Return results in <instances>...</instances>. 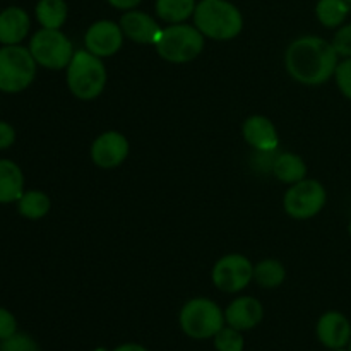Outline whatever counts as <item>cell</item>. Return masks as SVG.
<instances>
[{"label": "cell", "instance_id": "2e32d148", "mask_svg": "<svg viewBox=\"0 0 351 351\" xmlns=\"http://www.w3.org/2000/svg\"><path fill=\"white\" fill-rule=\"evenodd\" d=\"M29 16L21 7H7L0 12V43L19 45L29 33Z\"/></svg>", "mask_w": 351, "mask_h": 351}, {"label": "cell", "instance_id": "5bb4252c", "mask_svg": "<svg viewBox=\"0 0 351 351\" xmlns=\"http://www.w3.org/2000/svg\"><path fill=\"white\" fill-rule=\"evenodd\" d=\"M120 27L123 34L136 43H156L161 33L156 21L139 10H129L123 14Z\"/></svg>", "mask_w": 351, "mask_h": 351}, {"label": "cell", "instance_id": "30bf717a", "mask_svg": "<svg viewBox=\"0 0 351 351\" xmlns=\"http://www.w3.org/2000/svg\"><path fill=\"white\" fill-rule=\"evenodd\" d=\"M123 31L112 21H98L88 29L84 38L86 50L96 57H112L122 48Z\"/></svg>", "mask_w": 351, "mask_h": 351}, {"label": "cell", "instance_id": "e575fe53", "mask_svg": "<svg viewBox=\"0 0 351 351\" xmlns=\"http://www.w3.org/2000/svg\"><path fill=\"white\" fill-rule=\"evenodd\" d=\"M346 2H350V3H351V0H346Z\"/></svg>", "mask_w": 351, "mask_h": 351}, {"label": "cell", "instance_id": "7c38bea8", "mask_svg": "<svg viewBox=\"0 0 351 351\" xmlns=\"http://www.w3.org/2000/svg\"><path fill=\"white\" fill-rule=\"evenodd\" d=\"M317 338L326 348L341 350L351 341V324L339 312H326L317 322Z\"/></svg>", "mask_w": 351, "mask_h": 351}, {"label": "cell", "instance_id": "4316f807", "mask_svg": "<svg viewBox=\"0 0 351 351\" xmlns=\"http://www.w3.org/2000/svg\"><path fill=\"white\" fill-rule=\"evenodd\" d=\"M332 47H335L338 55L351 58V24H346L336 33L335 40H332Z\"/></svg>", "mask_w": 351, "mask_h": 351}, {"label": "cell", "instance_id": "f546056e", "mask_svg": "<svg viewBox=\"0 0 351 351\" xmlns=\"http://www.w3.org/2000/svg\"><path fill=\"white\" fill-rule=\"evenodd\" d=\"M108 2L112 3L113 7H117V9H132V7H136L141 0H108Z\"/></svg>", "mask_w": 351, "mask_h": 351}, {"label": "cell", "instance_id": "1f68e13d", "mask_svg": "<svg viewBox=\"0 0 351 351\" xmlns=\"http://www.w3.org/2000/svg\"><path fill=\"white\" fill-rule=\"evenodd\" d=\"M348 351H351V341H350V345H348Z\"/></svg>", "mask_w": 351, "mask_h": 351}, {"label": "cell", "instance_id": "7402d4cb", "mask_svg": "<svg viewBox=\"0 0 351 351\" xmlns=\"http://www.w3.org/2000/svg\"><path fill=\"white\" fill-rule=\"evenodd\" d=\"M194 0H158L156 12L163 21L171 24H180L194 14Z\"/></svg>", "mask_w": 351, "mask_h": 351}, {"label": "cell", "instance_id": "7a4b0ae2", "mask_svg": "<svg viewBox=\"0 0 351 351\" xmlns=\"http://www.w3.org/2000/svg\"><path fill=\"white\" fill-rule=\"evenodd\" d=\"M195 27L213 40H232L242 31L240 10L226 0H202L194 10Z\"/></svg>", "mask_w": 351, "mask_h": 351}, {"label": "cell", "instance_id": "4dcf8cb0", "mask_svg": "<svg viewBox=\"0 0 351 351\" xmlns=\"http://www.w3.org/2000/svg\"><path fill=\"white\" fill-rule=\"evenodd\" d=\"M113 351H147L144 346L141 345H134V343H127V345H122V346H117Z\"/></svg>", "mask_w": 351, "mask_h": 351}, {"label": "cell", "instance_id": "52a82bcc", "mask_svg": "<svg viewBox=\"0 0 351 351\" xmlns=\"http://www.w3.org/2000/svg\"><path fill=\"white\" fill-rule=\"evenodd\" d=\"M29 51L38 65L51 71L67 67L74 57L71 40L60 29H47V27L34 33L29 41Z\"/></svg>", "mask_w": 351, "mask_h": 351}, {"label": "cell", "instance_id": "83f0119b", "mask_svg": "<svg viewBox=\"0 0 351 351\" xmlns=\"http://www.w3.org/2000/svg\"><path fill=\"white\" fill-rule=\"evenodd\" d=\"M17 332V321L7 308L0 307V341L10 338Z\"/></svg>", "mask_w": 351, "mask_h": 351}, {"label": "cell", "instance_id": "ac0fdd59", "mask_svg": "<svg viewBox=\"0 0 351 351\" xmlns=\"http://www.w3.org/2000/svg\"><path fill=\"white\" fill-rule=\"evenodd\" d=\"M273 171L281 182L287 184H297V182L304 180L305 173H307V167H305L304 160L297 154L285 153L276 158L273 165Z\"/></svg>", "mask_w": 351, "mask_h": 351}, {"label": "cell", "instance_id": "e0dca14e", "mask_svg": "<svg viewBox=\"0 0 351 351\" xmlns=\"http://www.w3.org/2000/svg\"><path fill=\"white\" fill-rule=\"evenodd\" d=\"M24 194V175L19 165L0 160V204L17 202Z\"/></svg>", "mask_w": 351, "mask_h": 351}, {"label": "cell", "instance_id": "603a6c76", "mask_svg": "<svg viewBox=\"0 0 351 351\" xmlns=\"http://www.w3.org/2000/svg\"><path fill=\"white\" fill-rule=\"evenodd\" d=\"M287 271L280 261L266 259L254 267V280L264 288H276L285 281Z\"/></svg>", "mask_w": 351, "mask_h": 351}, {"label": "cell", "instance_id": "f1b7e54d", "mask_svg": "<svg viewBox=\"0 0 351 351\" xmlns=\"http://www.w3.org/2000/svg\"><path fill=\"white\" fill-rule=\"evenodd\" d=\"M16 143V130L10 123L0 120V151L9 149Z\"/></svg>", "mask_w": 351, "mask_h": 351}, {"label": "cell", "instance_id": "d6986e66", "mask_svg": "<svg viewBox=\"0 0 351 351\" xmlns=\"http://www.w3.org/2000/svg\"><path fill=\"white\" fill-rule=\"evenodd\" d=\"M36 19L47 29H60L67 19V3L64 0H40Z\"/></svg>", "mask_w": 351, "mask_h": 351}, {"label": "cell", "instance_id": "ba28073f", "mask_svg": "<svg viewBox=\"0 0 351 351\" xmlns=\"http://www.w3.org/2000/svg\"><path fill=\"white\" fill-rule=\"evenodd\" d=\"M326 204V189L317 180H300L285 195V209L295 219H308Z\"/></svg>", "mask_w": 351, "mask_h": 351}, {"label": "cell", "instance_id": "3957f363", "mask_svg": "<svg viewBox=\"0 0 351 351\" xmlns=\"http://www.w3.org/2000/svg\"><path fill=\"white\" fill-rule=\"evenodd\" d=\"M67 84L72 95L79 99H95L105 89L106 69L99 57L88 50L74 51L67 65Z\"/></svg>", "mask_w": 351, "mask_h": 351}, {"label": "cell", "instance_id": "4fadbf2b", "mask_svg": "<svg viewBox=\"0 0 351 351\" xmlns=\"http://www.w3.org/2000/svg\"><path fill=\"white\" fill-rule=\"evenodd\" d=\"M263 305L252 297H240L228 305L225 321L239 331H249L263 321Z\"/></svg>", "mask_w": 351, "mask_h": 351}, {"label": "cell", "instance_id": "d4e9b609", "mask_svg": "<svg viewBox=\"0 0 351 351\" xmlns=\"http://www.w3.org/2000/svg\"><path fill=\"white\" fill-rule=\"evenodd\" d=\"M0 351H40V346L26 332H16L0 343Z\"/></svg>", "mask_w": 351, "mask_h": 351}, {"label": "cell", "instance_id": "44dd1931", "mask_svg": "<svg viewBox=\"0 0 351 351\" xmlns=\"http://www.w3.org/2000/svg\"><path fill=\"white\" fill-rule=\"evenodd\" d=\"M350 2L346 0H319L317 3V19L326 27H338L345 23L346 16L350 14Z\"/></svg>", "mask_w": 351, "mask_h": 351}, {"label": "cell", "instance_id": "d6a6232c", "mask_svg": "<svg viewBox=\"0 0 351 351\" xmlns=\"http://www.w3.org/2000/svg\"><path fill=\"white\" fill-rule=\"evenodd\" d=\"M350 235H351V221H350Z\"/></svg>", "mask_w": 351, "mask_h": 351}, {"label": "cell", "instance_id": "cb8c5ba5", "mask_svg": "<svg viewBox=\"0 0 351 351\" xmlns=\"http://www.w3.org/2000/svg\"><path fill=\"white\" fill-rule=\"evenodd\" d=\"M215 346L218 351H243L245 341H243L242 332L230 326V328H223L215 336Z\"/></svg>", "mask_w": 351, "mask_h": 351}, {"label": "cell", "instance_id": "277c9868", "mask_svg": "<svg viewBox=\"0 0 351 351\" xmlns=\"http://www.w3.org/2000/svg\"><path fill=\"white\" fill-rule=\"evenodd\" d=\"M36 65L29 48L3 45L0 48V91L16 95L29 88L36 75Z\"/></svg>", "mask_w": 351, "mask_h": 351}, {"label": "cell", "instance_id": "9a60e30c", "mask_svg": "<svg viewBox=\"0 0 351 351\" xmlns=\"http://www.w3.org/2000/svg\"><path fill=\"white\" fill-rule=\"evenodd\" d=\"M243 137L252 147L259 151H274L278 147V132L269 119L263 115H254L243 123Z\"/></svg>", "mask_w": 351, "mask_h": 351}, {"label": "cell", "instance_id": "6da1fadb", "mask_svg": "<svg viewBox=\"0 0 351 351\" xmlns=\"http://www.w3.org/2000/svg\"><path fill=\"white\" fill-rule=\"evenodd\" d=\"M338 57L332 43L317 36H304L288 47L285 64L295 81L317 86L335 75Z\"/></svg>", "mask_w": 351, "mask_h": 351}, {"label": "cell", "instance_id": "8fae6325", "mask_svg": "<svg viewBox=\"0 0 351 351\" xmlns=\"http://www.w3.org/2000/svg\"><path fill=\"white\" fill-rule=\"evenodd\" d=\"M129 154V143L122 134L110 130L101 134L91 146V158L98 167H119Z\"/></svg>", "mask_w": 351, "mask_h": 351}, {"label": "cell", "instance_id": "9c48e42d", "mask_svg": "<svg viewBox=\"0 0 351 351\" xmlns=\"http://www.w3.org/2000/svg\"><path fill=\"white\" fill-rule=\"evenodd\" d=\"M254 278V266L247 257L230 254L221 257L213 267V283L226 293L243 290Z\"/></svg>", "mask_w": 351, "mask_h": 351}, {"label": "cell", "instance_id": "5b68a950", "mask_svg": "<svg viewBox=\"0 0 351 351\" xmlns=\"http://www.w3.org/2000/svg\"><path fill=\"white\" fill-rule=\"evenodd\" d=\"M154 45L161 58L173 64H184L194 60L204 50V34L197 27L173 24L161 29L160 38Z\"/></svg>", "mask_w": 351, "mask_h": 351}, {"label": "cell", "instance_id": "484cf974", "mask_svg": "<svg viewBox=\"0 0 351 351\" xmlns=\"http://www.w3.org/2000/svg\"><path fill=\"white\" fill-rule=\"evenodd\" d=\"M336 82H338V88L346 98L351 99V58H345L343 62H339L338 67L335 72Z\"/></svg>", "mask_w": 351, "mask_h": 351}, {"label": "cell", "instance_id": "8992f818", "mask_svg": "<svg viewBox=\"0 0 351 351\" xmlns=\"http://www.w3.org/2000/svg\"><path fill=\"white\" fill-rule=\"evenodd\" d=\"M225 324V315L215 302L208 298H194L187 302L180 312V326L187 336L194 339L215 338Z\"/></svg>", "mask_w": 351, "mask_h": 351}, {"label": "cell", "instance_id": "836d02e7", "mask_svg": "<svg viewBox=\"0 0 351 351\" xmlns=\"http://www.w3.org/2000/svg\"><path fill=\"white\" fill-rule=\"evenodd\" d=\"M336 351H345V350H343V348H341V350H336Z\"/></svg>", "mask_w": 351, "mask_h": 351}, {"label": "cell", "instance_id": "ffe728a7", "mask_svg": "<svg viewBox=\"0 0 351 351\" xmlns=\"http://www.w3.org/2000/svg\"><path fill=\"white\" fill-rule=\"evenodd\" d=\"M17 211L26 219H41L50 211V197L45 192L27 191L17 201Z\"/></svg>", "mask_w": 351, "mask_h": 351}]
</instances>
